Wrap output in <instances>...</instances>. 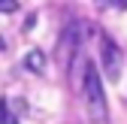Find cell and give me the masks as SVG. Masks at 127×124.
I'll return each mask as SVG.
<instances>
[{
  "instance_id": "1",
  "label": "cell",
  "mask_w": 127,
  "mask_h": 124,
  "mask_svg": "<svg viewBox=\"0 0 127 124\" xmlns=\"http://www.w3.org/2000/svg\"><path fill=\"white\" fill-rule=\"evenodd\" d=\"M94 33V24L85 21V18H70L61 30V39H58V61L64 70H70V64L76 61L79 49L85 45V39Z\"/></svg>"
},
{
  "instance_id": "2",
  "label": "cell",
  "mask_w": 127,
  "mask_h": 124,
  "mask_svg": "<svg viewBox=\"0 0 127 124\" xmlns=\"http://www.w3.org/2000/svg\"><path fill=\"white\" fill-rule=\"evenodd\" d=\"M85 91H82V97H85V115L91 118V121H97V124H106L109 121V115H106V94H103V82H100V73H97V67L91 64H85Z\"/></svg>"
},
{
  "instance_id": "3",
  "label": "cell",
  "mask_w": 127,
  "mask_h": 124,
  "mask_svg": "<svg viewBox=\"0 0 127 124\" xmlns=\"http://www.w3.org/2000/svg\"><path fill=\"white\" fill-rule=\"evenodd\" d=\"M100 58H103V70H106V76L115 82L118 76H121V61H124V55H121L118 42L109 36V33L100 36Z\"/></svg>"
},
{
  "instance_id": "4",
  "label": "cell",
  "mask_w": 127,
  "mask_h": 124,
  "mask_svg": "<svg viewBox=\"0 0 127 124\" xmlns=\"http://www.w3.org/2000/svg\"><path fill=\"white\" fill-rule=\"evenodd\" d=\"M24 70H30V73H42V70H45V55H42L39 49L27 52V55H24Z\"/></svg>"
},
{
  "instance_id": "5",
  "label": "cell",
  "mask_w": 127,
  "mask_h": 124,
  "mask_svg": "<svg viewBox=\"0 0 127 124\" xmlns=\"http://www.w3.org/2000/svg\"><path fill=\"white\" fill-rule=\"evenodd\" d=\"M0 124H18V115L9 109V103L0 97Z\"/></svg>"
},
{
  "instance_id": "6",
  "label": "cell",
  "mask_w": 127,
  "mask_h": 124,
  "mask_svg": "<svg viewBox=\"0 0 127 124\" xmlns=\"http://www.w3.org/2000/svg\"><path fill=\"white\" fill-rule=\"evenodd\" d=\"M18 9V0H0V12H15Z\"/></svg>"
}]
</instances>
